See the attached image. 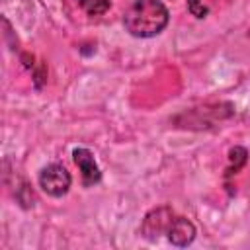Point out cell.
Segmentation results:
<instances>
[{"instance_id":"6da1fadb","label":"cell","mask_w":250,"mask_h":250,"mask_svg":"<svg viewBox=\"0 0 250 250\" xmlns=\"http://www.w3.org/2000/svg\"><path fill=\"white\" fill-rule=\"evenodd\" d=\"M168 16L160 0H135L123 16V25L135 37H154L166 27Z\"/></svg>"},{"instance_id":"7a4b0ae2","label":"cell","mask_w":250,"mask_h":250,"mask_svg":"<svg viewBox=\"0 0 250 250\" xmlns=\"http://www.w3.org/2000/svg\"><path fill=\"white\" fill-rule=\"evenodd\" d=\"M70 182L72 178L62 164H49L39 174V188L51 197L64 195L70 188Z\"/></svg>"},{"instance_id":"3957f363","label":"cell","mask_w":250,"mask_h":250,"mask_svg":"<svg viewBox=\"0 0 250 250\" xmlns=\"http://www.w3.org/2000/svg\"><path fill=\"white\" fill-rule=\"evenodd\" d=\"M174 211L170 207H156L152 211L146 213V217L143 219V225H141V234L146 238V240H156L160 234H166L172 221H174Z\"/></svg>"},{"instance_id":"277c9868","label":"cell","mask_w":250,"mask_h":250,"mask_svg":"<svg viewBox=\"0 0 250 250\" xmlns=\"http://www.w3.org/2000/svg\"><path fill=\"white\" fill-rule=\"evenodd\" d=\"M72 160L82 172V184L84 186H94V184L100 182L102 172H100V168L94 160V154L88 148H74L72 150Z\"/></svg>"},{"instance_id":"5b68a950","label":"cell","mask_w":250,"mask_h":250,"mask_svg":"<svg viewBox=\"0 0 250 250\" xmlns=\"http://www.w3.org/2000/svg\"><path fill=\"white\" fill-rule=\"evenodd\" d=\"M166 234H168V240L174 246H188L195 238V227L186 217H174V221H172V225H170Z\"/></svg>"},{"instance_id":"8992f818","label":"cell","mask_w":250,"mask_h":250,"mask_svg":"<svg viewBox=\"0 0 250 250\" xmlns=\"http://www.w3.org/2000/svg\"><path fill=\"white\" fill-rule=\"evenodd\" d=\"M246 156H248L246 148H242V146H234V148H230V152H229V160H230V170H229V174L238 172V170L246 164Z\"/></svg>"},{"instance_id":"52a82bcc","label":"cell","mask_w":250,"mask_h":250,"mask_svg":"<svg viewBox=\"0 0 250 250\" xmlns=\"http://www.w3.org/2000/svg\"><path fill=\"white\" fill-rule=\"evenodd\" d=\"M82 4L90 16H102L109 8V0H82Z\"/></svg>"},{"instance_id":"ba28073f","label":"cell","mask_w":250,"mask_h":250,"mask_svg":"<svg viewBox=\"0 0 250 250\" xmlns=\"http://www.w3.org/2000/svg\"><path fill=\"white\" fill-rule=\"evenodd\" d=\"M188 10L191 12V16L195 18H205L207 16V6H203L201 0H188Z\"/></svg>"}]
</instances>
